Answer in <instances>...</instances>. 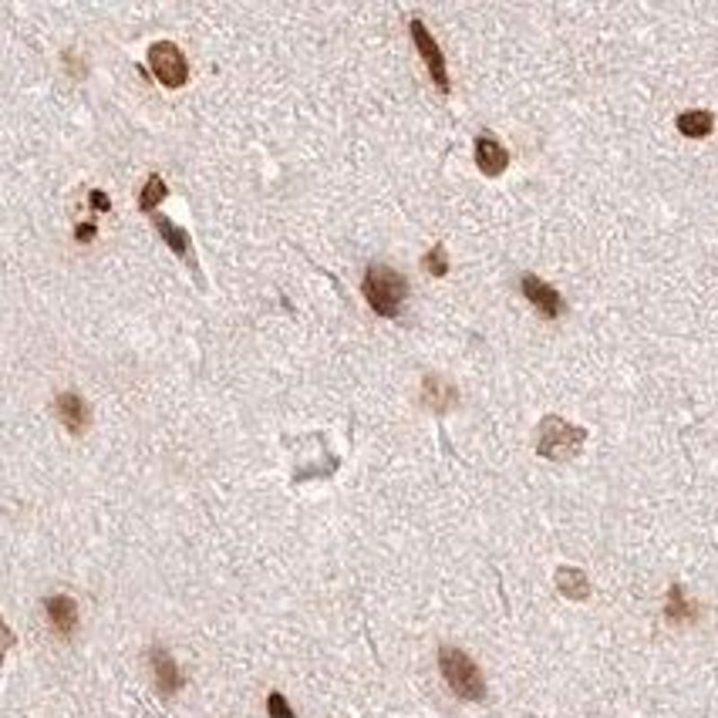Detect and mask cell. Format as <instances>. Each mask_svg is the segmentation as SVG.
Here are the masks:
<instances>
[{
    "mask_svg": "<svg viewBox=\"0 0 718 718\" xmlns=\"http://www.w3.org/2000/svg\"><path fill=\"white\" fill-rule=\"evenodd\" d=\"M476 166H479V172H483V176L496 180V176H503V172H506V166H510V153L503 149V142H499V138H493L489 132H483V136L476 138Z\"/></svg>",
    "mask_w": 718,
    "mask_h": 718,
    "instance_id": "6",
    "label": "cell"
},
{
    "mask_svg": "<svg viewBox=\"0 0 718 718\" xmlns=\"http://www.w3.org/2000/svg\"><path fill=\"white\" fill-rule=\"evenodd\" d=\"M149 661H153V675H155V688L162 691V695H176V691L186 685V678H182L180 664L172 661V654H169L166 648H159L155 644L153 651H149Z\"/></svg>",
    "mask_w": 718,
    "mask_h": 718,
    "instance_id": "8",
    "label": "cell"
},
{
    "mask_svg": "<svg viewBox=\"0 0 718 718\" xmlns=\"http://www.w3.org/2000/svg\"><path fill=\"white\" fill-rule=\"evenodd\" d=\"M166 180L162 176H149L145 186H142V196H138V209H145V213H155V206L166 199Z\"/></svg>",
    "mask_w": 718,
    "mask_h": 718,
    "instance_id": "15",
    "label": "cell"
},
{
    "mask_svg": "<svg viewBox=\"0 0 718 718\" xmlns=\"http://www.w3.org/2000/svg\"><path fill=\"white\" fill-rule=\"evenodd\" d=\"M712 128H715V115L705 109H691V111H681L678 115V132L688 138H705L712 136Z\"/></svg>",
    "mask_w": 718,
    "mask_h": 718,
    "instance_id": "13",
    "label": "cell"
},
{
    "mask_svg": "<svg viewBox=\"0 0 718 718\" xmlns=\"http://www.w3.org/2000/svg\"><path fill=\"white\" fill-rule=\"evenodd\" d=\"M55 412H57V418H61V425L68 428L71 435H82L84 428H88V405H84V398L82 395H74V391L57 395Z\"/></svg>",
    "mask_w": 718,
    "mask_h": 718,
    "instance_id": "9",
    "label": "cell"
},
{
    "mask_svg": "<svg viewBox=\"0 0 718 718\" xmlns=\"http://www.w3.org/2000/svg\"><path fill=\"white\" fill-rule=\"evenodd\" d=\"M664 614H668V621H691V617H695V604L685 600V591H681L678 583L668 591V608H664Z\"/></svg>",
    "mask_w": 718,
    "mask_h": 718,
    "instance_id": "16",
    "label": "cell"
},
{
    "mask_svg": "<svg viewBox=\"0 0 718 718\" xmlns=\"http://www.w3.org/2000/svg\"><path fill=\"white\" fill-rule=\"evenodd\" d=\"M267 712H270V718H297V715H293V708L287 705V698H284L280 691H270V698H267Z\"/></svg>",
    "mask_w": 718,
    "mask_h": 718,
    "instance_id": "18",
    "label": "cell"
},
{
    "mask_svg": "<svg viewBox=\"0 0 718 718\" xmlns=\"http://www.w3.org/2000/svg\"><path fill=\"white\" fill-rule=\"evenodd\" d=\"M523 293H526V301L537 307L543 318L553 320V318H560V314H564V297L553 291L550 284H543L539 276H533V274L523 276Z\"/></svg>",
    "mask_w": 718,
    "mask_h": 718,
    "instance_id": "7",
    "label": "cell"
},
{
    "mask_svg": "<svg viewBox=\"0 0 718 718\" xmlns=\"http://www.w3.org/2000/svg\"><path fill=\"white\" fill-rule=\"evenodd\" d=\"M95 226H92V223H84V226H78V230H74V236H78V240H95Z\"/></svg>",
    "mask_w": 718,
    "mask_h": 718,
    "instance_id": "20",
    "label": "cell"
},
{
    "mask_svg": "<svg viewBox=\"0 0 718 718\" xmlns=\"http://www.w3.org/2000/svg\"><path fill=\"white\" fill-rule=\"evenodd\" d=\"M556 591L570 600H587L591 594V583H587V574L577 570V566H560L556 570Z\"/></svg>",
    "mask_w": 718,
    "mask_h": 718,
    "instance_id": "12",
    "label": "cell"
},
{
    "mask_svg": "<svg viewBox=\"0 0 718 718\" xmlns=\"http://www.w3.org/2000/svg\"><path fill=\"white\" fill-rule=\"evenodd\" d=\"M92 206H95L98 213H109V209H111V199L101 193V189H92Z\"/></svg>",
    "mask_w": 718,
    "mask_h": 718,
    "instance_id": "19",
    "label": "cell"
},
{
    "mask_svg": "<svg viewBox=\"0 0 718 718\" xmlns=\"http://www.w3.org/2000/svg\"><path fill=\"white\" fill-rule=\"evenodd\" d=\"M153 223H155V230L162 233V243H169V250L176 253V257H182V260H189L193 257V240H189V233L182 230V226H176L172 220H166V216H153Z\"/></svg>",
    "mask_w": 718,
    "mask_h": 718,
    "instance_id": "11",
    "label": "cell"
},
{
    "mask_svg": "<svg viewBox=\"0 0 718 718\" xmlns=\"http://www.w3.org/2000/svg\"><path fill=\"white\" fill-rule=\"evenodd\" d=\"M412 41H415V48H418V55H422V61H425V68H428V74H432L435 88H439L442 95H449L445 55H442V48H439V41L432 38V31H428L422 21H412Z\"/></svg>",
    "mask_w": 718,
    "mask_h": 718,
    "instance_id": "5",
    "label": "cell"
},
{
    "mask_svg": "<svg viewBox=\"0 0 718 718\" xmlns=\"http://www.w3.org/2000/svg\"><path fill=\"white\" fill-rule=\"evenodd\" d=\"M422 267H425L428 274H435V276H445V274H449V257H445V247H442V243H435V247L428 250L425 260H422Z\"/></svg>",
    "mask_w": 718,
    "mask_h": 718,
    "instance_id": "17",
    "label": "cell"
},
{
    "mask_svg": "<svg viewBox=\"0 0 718 718\" xmlns=\"http://www.w3.org/2000/svg\"><path fill=\"white\" fill-rule=\"evenodd\" d=\"M439 668H442L445 685L456 691L459 698H466V702H483L486 698L483 671H479V664L472 661L466 651L445 644V648L439 651Z\"/></svg>",
    "mask_w": 718,
    "mask_h": 718,
    "instance_id": "2",
    "label": "cell"
},
{
    "mask_svg": "<svg viewBox=\"0 0 718 718\" xmlns=\"http://www.w3.org/2000/svg\"><path fill=\"white\" fill-rule=\"evenodd\" d=\"M44 610H48V621L61 637H71L74 627H78V604L65 594H55L44 600Z\"/></svg>",
    "mask_w": 718,
    "mask_h": 718,
    "instance_id": "10",
    "label": "cell"
},
{
    "mask_svg": "<svg viewBox=\"0 0 718 718\" xmlns=\"http://www.w3.org/2000/svg\"><path fill=\"white\" fill-rule=\"evenodd\" d=\"M149 68L166 88H182L189 82V61L180 51V44L172 41H155L149 48Z\"/></svg>",
    "mask_w": 718,
    "mask_h": 718,
    "instance_id": "4",
    "label": "cell"
},
{
    "mask_svg": "<svg viewBox=\"0 0 718 718\" xmlns=\"http://www.w3.org/2000/svg\"><path fill=\"white\" fill-rule=\"evenodd\" d=\"M587 442V432L581 425H570L556 415H547L539 422V439H537V452L543 459H574Z\"/></svg>",
    "mask_w": 718,
    "mask_h": 718,
    "instance_id": "3",
    "label": "cell"
},
{
    "mask_svg": "<svg viewBox=\"0 0 718 718\" xmlns=\"http://www.w3.org/2000/svg\"><path fill=\"white\" fill-rule=\"evenodd\" d=\"M422 398L428 401V405H435L439 412H445L449 405H456L459 391L445 378H439V374H428L425 381H422Z\"/></svg>",
    "mask_w": 718,
    "mask_h": 718,
    "instance_id": "14",
    "label": "cell"
},
{
    "mask_svg": "<svg viewBox=\"0 0 718 718\" xmlns=\"http://www.w3.org/2000/svg\"><path fill=\"white\" fill-rule=\"evenodd\" d=\"M361 291L368 297V307L381 318H398L401 304L408 297V280L391 270L385 263H372L364 270V280H361Z\"/></svg>",
    "mask_w": 718,
    "mask_h": 718,
    "instance_id": "1",
    "label": "cell"
}]
</instances>
